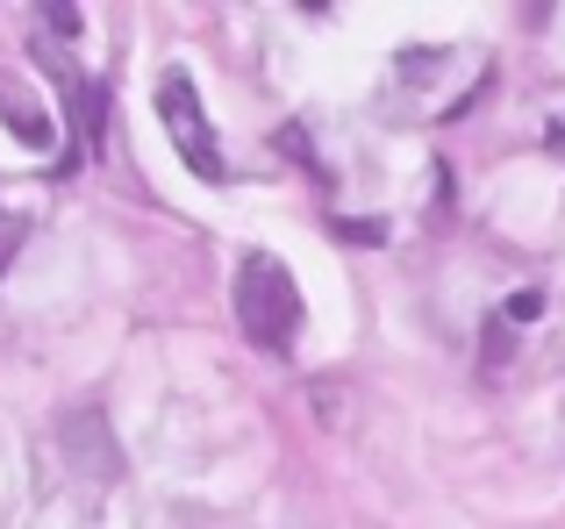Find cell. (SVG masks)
Masks as SVG:
<instances>
[{"label":"cell","instance_id":"cell-1","mask_svg":"<svg viewBox=\"0 0 565 529\" xmlns=\"http://www.w3.org/2000/svg\"><path fill=\"white\" fill-rule=\"evenodd\" d=\"M236 322L258 350L287 358L294 336H301V287L279 258H244L236 264Z\"/></svg>","mask_w":565,"mask_h":529},{"label":"cell","instance_id":"cell-2","mask_svg":"<svg viewBox=\"0 0 565 529\" xmlns=\"http://www.w3.org/2000/svg\"><path fill=\"white\" fill-rule=\"evenodd\" d=\"M158 115H166V129H172V143H180L193 180H222V172H230L222 165V143H215V122H207V108H201L186 72H166V79H158Z\"/></svg>","mask_w":565,"mask_h":529},{"label":"cell","instance_id":"cell-3","mask_svg":"<svg viewBox=\"0 0 565 529\" xmlns=\"http://www.w3.org/2000/svg\"><path fill=\"white\" fill-rule=\"evenodd\" d=\"M65 458H79L86 473L115 479V444H108V422H100V415H72V422H65Z\"/></svg>","mask_w":565,"mask_h":529},{"label":"cell","instance_id":"cell-4","mask_svg":"<svg viewBox=\"0 0 565 529\" xmlns=\"http://www.w3.org/2000/svg\"><path fill=\"white\" fill-rule=\"evenodd\" d=\"M65 100L79 108V143H86V151H100V129H108V94H100V79L65 72Z\"/></svg>","mask_w":565,"mask_h":529},{"label":"cell","instance_id":"cell-5","mask_svg":"<svg viewBox=\"0 0 565 529\" xmlns=\"http://www.w3.org/2000/svg\"><path fill=\"white\" fill-rule=\"evenodd\" d=\"M0 122H8V129H22V143H51V122H43V115L29 108L22 94H8V86H0Z\"/></svg>","mask_w":565,"mask_h":529},{"label":"cell","instance_id":"cell-6","mask_svg":"<svg viewBox=\"0 0 565 529\" xmlns=\"http://www.w3.org/2000/svg\"><path fill=\"white\" fill-rule=\"evenodd\" d=\"M337 237H351V244H386V229H380V223H337Z\"/></svg>","mask_w":565,"mask_h":529},{"label":"cell","instance_id":"cell-7","mask_svg":"<svg viewBox=\"0 0 565 529\" xmlns=\"http://www.w3.org/2000/svg\"><path fill=\"white\" fill-rule=\"evenodd\" d=\"M43 22H51L57 36H79V8H43Z\"/></svg>","mask_w":565,"mask_h":529},{"label":"cell","instance_id":"cell-8","mask_svg":"<svg viewBox=\"0 0 565 529\" xmlns=\"http://www.w3.org/2000/svg\"><path fill=\"white\" fill-rule=\"evenodd\" d=\"M501 358H509V330H501V315H494L487 322V365H501Z\"/></svg>","mask_w":565,"mask_h":529},{"label":"cell","instance_id":"cell-9","mask_svg":"<svg viewBox=\"0 0 565 529\" xmlns=\"http://www.w3.org/2000/svg\"><path fill=\"white\" fill-rule=\"evenodd\" d=\"M509 322H537V293H515V301H509Z\"/></svg>","mask_w":565,"mask_h":529}]
</instances>
